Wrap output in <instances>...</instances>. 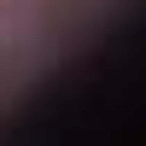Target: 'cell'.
<instances>
[{
	"instance_id": "cell-1",
	"label": "cell",
	"mask_w": 146,
	"mask_h": 146,
	"mask_svg": "<svg viewBox=\"0 0 146 146\" xmlns=\"http://www.w3.org/2000/svg\"><path fill=\"white\" fill-rule=\"evenodd\" d=\"M23 18H35L29 0H0V23H23Z\"/></svg>"
}]
</instances>
